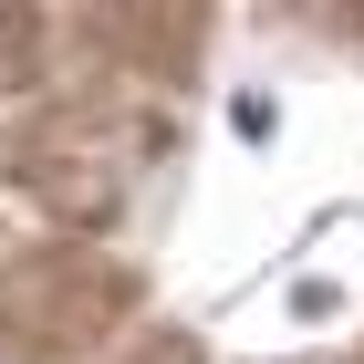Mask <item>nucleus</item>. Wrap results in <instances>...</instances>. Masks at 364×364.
I'll use <instances>...</instances> for the list:
<instances>
[]
</instances>
